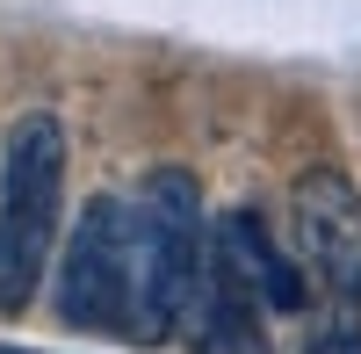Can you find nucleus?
<instances>
[{"instance_id":"obj_1","label":"nucleus","mask_w":361,"mask_h":354,"mask_svg":"<svg viewBox=\"0 0 361 354\" xmlns=\"http://www.w3.org/2000/svg\"><path fill=\"white\" fill-rule=\"evenodd\" d=\"M209 253L202 188L188 166H159L130 202V340H166L188 326Z\"/></svg>"},{"instance_id":"obj_2","label":"nucleus","mask_w":361,"mask_h":354,"mask_svg":"<svg viewBox=\"0 0 361 354\" xmlns=\"http://www.w3.org/2000/svg\"><path fill=\"white\" fill-rule=\"evenodd\" d=\"M58 202H66V123L51 109H29L0 145V311H22L37 297L58 246Z\"/></svg>"},{"instance_id":"obj_3","label":"nucleus","mask_w":361,"mask_h":354,"mask_svg":"<svg viewBox=\"0 0 361 354\" xmlns=\"http://www.w3.org/2000/svg\"><path fill=\"white\" fill-rule=\"evenodd\" d=\"M58 318L80 333H130V202L94 195L58 253Z\"/></svg>"},{"instance_id":"obj_4","label":"nucleus","mask_w":361,"mask_h":354,"mask_svg":"<svg viewBox=\"0 0 361 354\" xmlns=\"http://www.w3.org/2000/svg\"><path fill=\"white\" fill-rule=\"evenodd\" d=\"M296 246L318 282V297L333 304V326H354L361 311V195L340 166H311L296 181Z\"/></svg>"},{"instance_id":"obj_5","label":"nucleus","mask_w":361,"mask_h":354,"mask_svg":"<svg viewBox=\"0 0 361 354\" xmlns=\"http://www.w3.org/2000/svg\"><path fill=\"white\" fill-rule=\"evenodd\" d=\"M209 231H217L224 253L238 260V275L253 282V297H260L267 318H296V311H304V275L289 268V253L275 246V231L260 224V210H231V217H217Z\"/></svg>"},{"instance_id":"obj_6","label":"nucleus","mask_w":361,"mask_h":354,"mask_svg":"<svg viewBox=\"0 0 361 354\" xmlns=\"http://www.w3.org/2000/svg\"><path fill=\"white\" fill-rule=\"evenodd\" d=\"M304 354H361V326H325Z\"/></svg>"},{"instance_id":"obj_7","label":"nucleus","mask_w":361,"mask_h":354,"mask_svg":"<svg viewBox=\"0 0 361 354\" xmlns=\"http://www.w3.org/2000/svg\"><path fill=\"white\" fill-rule=\"evenodd\" d=\"M0 354H29V347H0Z\"/></svg>"}]
</instances>
